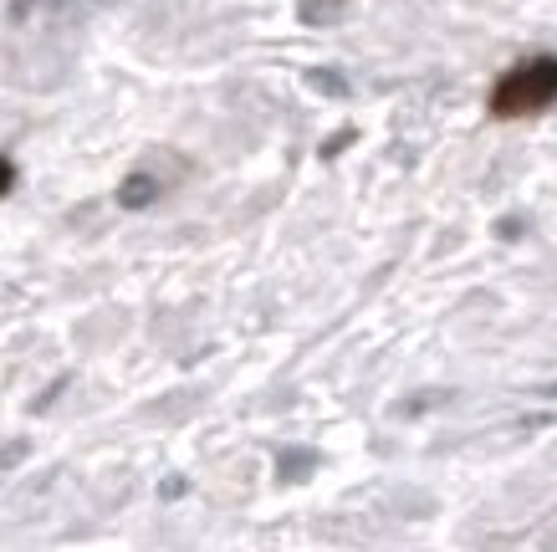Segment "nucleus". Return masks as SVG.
<instances>
[{"instance_id":"1","label":"nucleus","mask_w":557,"mask_h":552,"mask_svg":"<svg viewBox=\"0 0 557 552\" xmlns=\"http://www.w3.org/2000/svg\"><path fill=\"white\" fill-rule=\"evenodd\" d=\"M557 102V57H527L491 87V113L496 118H527Z\"/></svg>"},{"instance_id":"2","label":"nucleus","mask_w":557,"mask_h":552,"mask_svg":"<svg viewBox=\"0 0 557 552\" xmlns=\"http://www.w3.org/2000/svg\"><path fill=\"white\" fill-rule=\"evenodd\" d=\"M153 195H159V184H153L149 174H128V180H123V189H119V200L128 205V210H144Z\"/></svg>"},{"instance_id":"3","label":"nucleus","mask_w":557,"mask_h":552,"mask_svg":"<svg viewBox=\"0 0 557 552\" xmlns=\"http://www.w3.org/2000/svg\"><path fill=\"white\" fill-rule=\"evenodd\" d=\"M343 0H302V21L307 26H327V21H338Z\"/></svg>"},{"instance_id":"4","label":"nucleus","mask_w":557,"mask_h":552,"mask_svg":"<svg viewBox=\"0 0 557 552\" xmlns=\"http://www.w3.org/2000/svg\"><path fill=\"white\" fill-rule=\"evenodd\" d=\"M307 83H318L322 93H338V98H343V93H348V83H343L338 72H307Z\"/></svg>"},{"instance_id":"5","label":"nucleus","mask_w":557,"mask_h":552,"mask_svg":"<svg viewBox=\"0 0 557 552\" xmlns=\"http://www.w3.org/2000/svg\"><path fill=\"white\" fill-rule=\"evenodd\" d=\"M343 144H354V128H348V134H338V138H327V144H322V154H327V159H333V154H338Z\"/></svg>"},{"instance_id":"6","label":"nucleus","mask_w":557,"mask_h":552,"mask_svg":"<svg viewBox=\"0 0 557 552\" xmlns=\"http://www.w3.org/2000/svg\"><path fill=\"white\" fill-rule=\"evenodd\" d=\"M496 235H502V241H511V235H522V220H502V225H496Z\"/></svg>"},{"instance_id":"7","label":"nucleus","mask_w":557,"mask_h":552,"mask_svg":"<svg viewBox=\"0 0 557 552\" xmlns=\"http://www.w3.org/2000/svg\"><path fill=\"white\" fill-rule=\"evenodd\" d=\"M5 189H11V164L0 159V195H5Z\"/></svg>"}]
</instances>
